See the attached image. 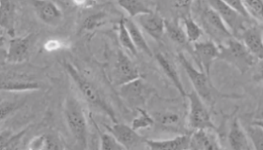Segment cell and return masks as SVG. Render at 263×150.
Masks as SVG:
<instances>
[{
    "instance_id": "obj_1",
    "label": "cell",
    "mask_w": 263,
    "mask_h": 150,
    "mask_svg": "<svg viewBox=\"0 0 263 150\" xmlns=\"http://www.w3.org/2000/svg\"><path fill=\"white\" fill-rule=\"evenodd\" d=\"M178 59L181 63V67L183 68L186 73L190 82L192 83L194 90L198 96L204 100L206 104L214 106L217 100L220 99H239L240 96L237 95H229L221 93L214 88L211 81V77L206 74L204 71H198L194 67L192 63L189 61L184 56L183 53L180 52L178 54Z\"/></svg>"
},
{
    "instance_id": "obj_2",
    "label": "cell",
    "mask_w": 263,
    "mask_h": 150,
    "mask_svg": "<svg viewBox=\"0 0 263 150\" xmlns=\"http://www.w3.org/2000/svg\"><path fill=\"white\" fill-rule=\"evenodd\" d=\"M63 67L70 75L73 83H76L77 89L80 91V93L82 94L84 99L88 104L99 111L102 112L104 115H106L112 121H114V123L118 122L115 111L107 102V100L104 99V96L100 91V89L96 87V84L86 77L71 63L64 62Z\"/></svg>"
},
{
    "instance_id": "obj_3",
    "label": "cell",
    "mask_w": 263,
    "mask_h": 150,
    "mask_svg": "<svg viewBox=\"0 0 263 150\" xmlns=\"http://www.w3.org/2000/svg\"><path fill=\"white\" fill-rule=\"evenodd\" d=\"M63 113L67 126L78 147L87 149L88 145V128L85 111L77 98L69 96L64 102Z\"/></svg>"
},
{
    "instance_id": "obj_4",
    "label": "cell",
    "mask_w": 263,
    "mask_h": 150,
    "mask_svg": "<svg viewBox=\"0 0 263 150\" xmlns=\"http://www.w3.org/2000/svg\"><path fill=\"white\" fill-rule=\"evenodd\" d=\"M219 47L218 59L229 63L241 74L247 73L258 62L241 39L235 37L230 38L224 45H219Z\"/></svg>"
},
{
    "instance_id": "obj_5",
    "label": "cell",
    "mask_w": 263,
    "mask_h": 150,
    "mask_svg": "<svg viewBox=\"0 0 263 150\" xmlns=\"http://www.w3.org/2000/svg\"><path fill=\"white\" fill-rule=\"evenodd\" d=\"M189 100L188 126L192 131L211 130L215 131L216 127L213 122L211 114L204 100L193 89L186 96Z\"/></svg>"
},
{
    "instance_id": "obj_6",
    "label": "cell",
    "mask_w": 263,
    "mask_h": 150,
    "mask_svg": "<svg viewBox=\"0 0 263 150\" xmlns=\"http://www.w3.org/2000/svg\"><path fill=\"white\" fill-rule=\"evenodd\" d=\"M208 5L216 11L223 22L225 23L227 28L230 29V32L237 39L240 38L241 34L247 28V23H252L254 21L249 20L241 13L227 5L222 0H206Z\"/></svg>"
},
{
    "instance_id": "obj_7",
    "label": "cell",
    "mask_w": 263,
    "mask_h": 150,
    "mask_svg": "<svg viewBox=\"0 0 263 150\" xmlns=\"http://www.w3.org/2000/svg\"><path fill=\"white\" fill-rule=\"evenodd\" d=\"M202 24L203 28H205L207 33L219 42V45H222V42L225 44L227 40L233 37L219 14L209 5L203 11Z\"/></svg>"
},
{
    "instance_id": "obj_8",
    "label": "cell",
    "mask_w": 263,
    "mask_h": 150,
    "mask_svg": "<svg viewBox=\"0 0 263 150\" xmlns=\"http://www.w3.org/2000/svg\"><path fill=\"white\" fill-rule=\"evenodd\" d=\"M139 77L141 76L135 63L132 61L130 57L123 51H119L113 68V83L116 87L120 88L121 85L130 83Z\"/></svg>"
},
{
    "instance_id": "obj_9",
    "label": "cell",
    "mask_w": 263,
    "mask_h": 150,
    "mask_svg": "<svg viewBox=\"0 0 263 150\" xmlns=\"http://www.w3.org/2000/svg\"><path fill=\"white\" fill-rule=\"evenodd\" d=\"M120 95L127 104L137 109L148 99V89L142 78L139 77L120 87Z\"/></svg>"
},
{
    "instance_id": "obj_10",
    "label": "cell",
    "mask_w": 263,
    "mask_h": 150,
    "mask_svg": "<svg viewBox=\"0 0 263 150\" xmlns=\"http://www.w3.org/2000/svg\"><path fill=\"white\" fill-rule=\"evenodd\" d=\"M199 67L211 77V69L215 59H218L220 47L214 40L197 41L194 45L193 51Z\"/></svg>"
},
{
    "instance_id": "obj_11",
    "label": "cell",
    "mask_w": 263,
    "mask_h": 150,
    "mask_svg": "<svg viewBox=\"0 0 263 150\" xmlns=\"http://www.w3.org/2000/svg\"><path fill=\"white\" fill-rule=\"evenodd\" d=\"M36 15L42 22L50 26H59L63 19V13L52 0H29Z\"/></svg>"
},
{
    "instance_id": "obj_12",
    "label": "cell",
    "mask_w": 263,
    "mask_h": 150,
    "mask_svg": "<svg viewBox=\"0 0 263 150\" xmlns=\"http://www.w3.org/2000/svg\"><path fill=\"white\" fill-rule=\"evenodd\" d=\"M136 21L138 26L156 41H160L163 39L165 33V19L161 16L159 13L151 11L136 17Z\"/></svg>"
},
{
    "instance_id": "obj_13",
    "label": "cell",
    "mask_w": 263,
    "mask_h": 150,
    "mask_svg": "<svg viewBox=\"0 0 263 150\" xmlns=\"http://www.w3.org/2000/svg\"><path fill=\"white\" fill-rule=\"evenodd\" d=\"M239 39L258 61L263 60V26L251 24L243 30Z\"/></svg>"
},
{
    "instance_id": "obj_14",
    "label": "cell",
    "mask_w": 263,
    "mask_h": 150,
    "mask_svg": "<svg viewBox=\"0 0 263 150\" xmlns=\"http://www.w3.org/2000/svg\"><path fill=\"white\" fill-rule=\"evenodd\" d=\"M32 37V34H29L25 37H13L11 39L7 50L6 61L11 64H19L26 61L29 56Z\"/></svg>"
},
{
    "instance_id": "obj_15",
    "label": "cell",
    "mask_w": 263,
    "mask_h": 150,
    "mask_svg": "<svg viewBox=\"0 0 263 150\" xmlns=\"http://www.w3.org/2000/svg\"><path fill=\"white\" fill-rule=\"evenodd\" d=\"M110 134H113L125 149H130L137 145L145 143L146 139L137 134V131L123 123L115 122L113 126L105 125Z\"/></svg>"
},
{
    "instance_id": "obj_16",
    "label": "cell",
    "mask_w": 263,
    "mask_h": 150,
    "mask_svg": "<svg viewBox=\"0 0 263 150\" xmlns=\"http://www.w3.org/2000/svg\"><path fill=\"white\" fill-rule=\"evenodd\" d=\"M227 140L230 148L232 149L250 150L254 148L246 128L241 126L238 117H234L230 123Z\"/></svg>"
},
{
    "instance_id": "obj_17",
    "label": "cell",
    "mask_w": 263,
    "mask_h": 150,
    "mask_svg": "<svg viewBox=\"0 0 263 150\" xmlns=\"http://www.w3.org/2000/svg\"><path fill=\"white\" fill-rule=\"evenodd\" d=\"M155 58H156V61L158 63L160 68L162 69L163 73L165 74L166 77L168 78V80L174 85V88L179 91L181 97L186 98V90L183 87V83L179 75V72L176 68L175 64L171 61V59L168 56L161 52L155 55Z\"/></svg>"
},
{
    "instance_id": "obj_18",
    "label": "cell",
    "mask_w": 263,
    "mask_h": 150,
    "mask_svg": "<svg viewBox=\"0 0 263 150\" xmlns=\"http://www.w3.org/2000/svg\"><path fill=\"white\" fill-rule=\"evenodd\" d=\"M190 139H191V134H181L171 139L146 140L145 144L149 149H189Z\"/></svg>"
},
{
    "instance_id": "obj_19",
    "label": "cell",
    "mask_w": 263,
    "mask_h": 150,
    "mask_svg": "<svg viewBox=\"0 0 263 150\" xmlns=\"http://www.w3.org/2000/svg\"><path fill=\"white\" fill-rule=\"evenodd\" d=\"M211 130H197L191 134L190 148L195 150H213L222 148L218 139L213 134H210Z\"/></svg>"
},
{
    "instance_id": "obj_20",
    "label": "cell",
    "mask_w": 263,
    "mask_h": 150,
    "mask_svg": "<svg viewBox=\"0 0 263 150\" xmlns=\"http://www.w3.org/2000/svg\"><path fill=\"white\" fill-rule=\"evenodd\" d=\"M0 24L1 28L13 38L15 34V5L12 0H1Z\"/></svg>"
},
{
    "instance_id": "obj_21",
    "label": "cell",
    "mask_w": 263,
    "mask_h": 150,
    "mask_svg": "<svg viewBox=\"0 0 263 150\" xmlns=\"http://www.w3.org/2000/svg\"><path fill=\"white\" fill-rule=\"evenodd\" d=\"M42 89V84L38 82L27 80L23 78H7L1 83V90L8 92L19 91H34Z\"/></svg>"
},
{
    "instance_id": "obj_22",
    "label": "cell",
    "mask_w": 263,
    "mask_h": 150,
    "mask_svg": "<svg viewBox=\"0 0 263 150\" xmlns=\"http://www.w3.org/2000/svg\"><path fill=\"white\" fill-rule=\"evenodd\" d=\"M124 21H125L127 29L131 35L132 39L137 47V51H140L148 56H154L153 51L151 50L148 42L144 38L142 31L138 27V25H137L135 21H133L132 18H129V19L124 18Z\"/></svg>"
},
{
    "instance_id": "obj_23",
    "label": "cell",
    "mask_w": 263,
    "mask_h": 150,
    "mask_svg": "<svg viewBox=\"0 0 263 150\" xmlns=\"http://www.w3.org/2000/svg\"><path fill=\"white\" fill-rule=\"evenodd\" d=\"M164 25H165V34L173 42H175L176 45L185 46L189 42L184 29L180 26L178 21L165 20Z\"/></svg>"
},
{
    "instance_id": "obj_24",
    "label": "cell",
    "mask_w": 263,
    "mask_h": 150,
    "mask_svg": "<svg viewBox=\"0 0 263 150\" xmlns=\"http://www.w3.org/2000/svg\"><path fill=\"white\" fill-rule=\"evenodd\" d=\"M116 1L124 11H126L130 18H136L138 15L153 11L140 0H116Z\"/></svg>"
},
{
    "instance_id": "obj_25",
    "label": "cell",
    "mask_w": 263,
    "mask_h": 150,
    "mask_svg": "<svg viewBox=\"0 0 263 150\" xmlns=\"http://www.w3.org/2000/svg\"><path fill=\"white\" fill-rule=\"evenodd\" d=\"M181 20L183 23V29L185 31L189 42L196 44L202 37V28L198 26V24L193 19L191 15L183 17L181 18Z\"/></svg>"
},
{
    "instance_id": "obj_26",
    "label": "cell",
    "mask_w": 263,
    "mask_h": 150,
    "mask_svg": "<svg viewBox=\"0 0 263 150\" xmlns=\"http://www.w3.org/2000/svg\"><path fill=\"white\" fill-rule=\"evenodd\" d=\"M248 16L263 26V0H242Z\"/></svg>"
},
{
    "instance_id": "obj_27",
    "label": "cell",
    "mask_w": 263,
    "mask_h": 150,
    "mask_svg": "<svg viewBox=\"0 0 263 150\" xmlns=\"http://www.w3.org/2000/svg\"><path fill=\"white\" fill-rule=\"evenodd\" d=\"M94 126L96 128V131L99 134V138H100V149L102 150H124L125 147L121 145V143L116 139L115 136L112 134H106L103 133L100 128H99L97 124L95 123L92 119Z\"/></svg>"
},
{
    "instance_id": "obj_28",
    "label": "cell",
    "mask_w": 263,
    "mask_h": 150,
    "mask_svg": "<svg viewBox=\"0 0 263 150\" xmlns=\"http://www.w3.org/2000/svg\"><path fill=\"white\" fill-rule=\"evenodd\" d=\"M119 39L121 46L129 52L133 56H137V49L131 38V35L129 33L125 25L124 18L121 19L119 23Z\"/></svg>"
},
{
    "instance_id": "obj_29",
    "label": "cell",
    "mask_w": 263,
    "mask_h": 150,
    "mask_svg": "<svg viewBox=\"0 0 263 150\" xmlns=\"http://www.w3.org/2000/svg\"><path fill=\"white\" fill-rule=\"evenodd\" d=\"M107 23V14L103 11L96 12L87 17L83 22L81 30L84 32L93 31L96 28H99L104 24Z\"/></svg>"
},
{
    "instance_id": "obj_30",
    "label": "cell",
    "mask_w": 263,
    "mask_h": 150,
    "mask_svg": "<svg viewBox=\"0 0 263 150\" xmlns=\"http://www.w3.org/2000/svg\"><path fill=\"white\" fill-rule=\"evenodd\" d=\"M247 135L255 149L263 150V128L253 123L245 126Z\"/></svg>"
},
{
    "instance_id": "obj_31",
    "label": "cell",
    "mask_w": 263,
    "mask_h": 150,
    "mask_svg": "<svg viewBox=\"0 0 263 150\" xmlns=\"http://www.w3.org/2000/svg\"><path fill=\"white\" fill-rule=\"evenodd\" d=\"M137 111L138 112V115L133 120L131 125L132 128L137 132L141 128H147L154 126L155 120H154V117L151 116L148 112L140 107L137 108Z\"/></svg>"
},
{
    "instance_id": "obj_32",
    "label": "cell",
    "mask_w": 263,
    "mask_h": 150,
    "mask_svg": "<svg viewBox=\"0 0 263 150\" xmlns=\"http://www.w3.org/2000/svg\"><path fill=\"white\" fill-rule=\"evenodd\" d=\"M154 120L155 122L159 123L160 125L164 127H174L179 121H180V117L175 113L172 112H163V113H158L157 115L154 116Z\"/></svg>"
},
{
    "instance_id": "obj_33",
    "label": "cell",
    "mask_w": 263,
    "mask_h": 150,
    "mask_svg": "<svg viewBox=\"0 0 263 150\" xmlns=\"http://www.w3.org/2000/svg\"><path fill=\"white\" fill-rule=\"evenodd\" d=\"M194 0H171L172 8L175 10L181 18L191 15Z\"/></svg>"
},
{
    "instance_id": "obj_34",
    "label": "cell",
    "mask_w": 263,
    "mask_h": 150,
    "mask_svg": "<svg viewBox=\"0 0 263 150\" xmlns=\"http://www.w3.org/2000/svg\"><path fill=\"white\" fill-rule=\"evenodd\" d=\"M44 50L47 52H57V51L62 50L69 47V44L67 41H64L63 39H48L44 44Z\"/></svg>"
},
{
    "instance_id": "obj_35",
    "label": "cell",
    "mask_w": 263,
    "mask_h": 150,
    "mask_svg": "<svg viewBox=\"0 0 263 150\" xmlns=\"http://www.w3.org/2000/svg\"><path fill=\"white\" fill-rule=\"evenodd\" d=\"M20 106L17 102L10 100H2L1 102V120L4 121L6 117H9L13 112L16 111Z\"/></svg>"
},
{
    "instance_id": "obj_36",
    "label": "cell",
    "mask_w": 263,
    "mask_h": 150,
    "mask_svg": "<svg viewBox=\"0 0 263 150\" xmlns=\"http://www.w3.org/2000/svg\"><path fill=\"white\" fill-rule=\"evenodd\" d=\"M222 1L225 2L227 5L230 6L232 9H234L235 11H238L239 13H241L242 16L246 17V18L249 19V20H252L247 14V11L245 9V6H243V3H242V0H222Z\"/></svg>"
},
{
    "instance_id": "obj_37",
    "label": "cell",
    "mask_w": 263,
    "mask_h": 150,
    "mask_svg": "<svg viewBox=\"0 0 263 150\" xmlns=\"http://www.w3.org/2000/svg\"><path fill=\"white\" fill-rule=\"evenodd\" d=\"M28 148L32 150L46 149V134L33 138L28 145Z\"/></svg>"
},
{
    "instance_id": "obj_38",
    "label": "cell",
    "mask_w": 263,
    "mask_h": 150,
    "mask_svg": "<svg viewBox=\"0 0 263 150\" xmlns=\"http://www.w3.org/2000/svg\"><path fill=\"white\" fill-rule=\"evenodd\" d=\"M252 80L256 83L263 82V60H258L254 66Z\"/></svg>"
},
{
    "instance_id": "obj_39",
    "label": "cell",
    "mask_w": 263,
    "mask_h": 150,
    "mask_svg": "<svg viewBox=\"0 0 263 150\" xmlns=\"http://www.w3.org/2000/svg\"><path fill=\"white\" fill-rule=\"evenodd\" d=\"M73 4L81 9H90L97 4L96 0H72Z\"/></svg>"
},
{
    "instance_id": "obj_40",
    "label": "cell",
    "mask_w": 263,
    "mask_h": 150,
    "mask_svg": "<svg viewBox=\"0 0 263 150\" xmlns=\"http://www.w3.org/2000/svg\"><path fill=\"white\" fill-rule=\"evenodd\" d=\"M253 124H255V125H258L259 127H261L263 128V119H258V120H256V121H253Z\"/></svg>"
}]
</instances>
